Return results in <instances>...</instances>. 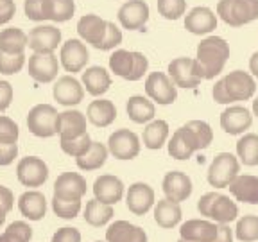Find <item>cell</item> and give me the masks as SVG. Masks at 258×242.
<instances>
[{"instance_id": "obj_50", "label": "cell", "mask_w": 258, "mask_h": 242, "mask_svg": "<svg viewBox=\"0 0 258 242\" xmlns=\"http://www.w3.org/2000/svg\"><path fill=\"white\" fill-rule=\"evenodd\" d=\"M52 242H81V233L76 228H61L52 235Z\"/></svg>"}, {"instance_id": "obj_13", "label": "cell", "mask_w": 258, "mask_h": 242, "mask_svg": "<svg viewBox=\"0 0 258 242\" xmlns=\"http://www.w3.org/2000/svg\"><path fill=\"white\" fill-rule=\"evenodd\" d=\"M61 43V31L56 25L43 24L32 27L27 34V45L34 52H54Z\"/></svg>"}, {"instance_id": "obj_16", "label": "cell", "mask_w": 258, "mask_h": 242, "mask_svg": "<svg viewBox=\"0 0 258 242\" xmlns=\"http://www.w3.org/2000/svg\"><path fill=\"white\" fill-rule=\"evenodd\" d=\"M253 124V113L246 106H230L221 113V128L228 135H242Z\"/></svg>"}, {"instance_id": "obj_47", "label": "cell", "mask_w": 258, "mask_h": 242, "mask_svg": "<svg viewBox=\"0 0 258 242\" xmlns=\"http://www.w3.org/2000/svg\"><path fill=\"white\" fill-rule=\"evenodd\" d=\"M118 43H122V31L113 24L108 22V29H106V36L102 40V43L99 45L101 50H109V48H115Z\"/></svg>"}, {"instance_id": "obj_62", "label": "cell", "mask_w": 258, "mask_h": 242, "mask_svg": "<svg viewBox=\"0 0 258 242\" xmlns=\"http://www.w3.org/2000/svg\"><path fill=\"white\" fill-rule=\"evenodd\" d=\"M97 242H101V240H97Z\"/></svg>"}, {"instance_id": "obj_61", "label": "cell", "mask_w": 258, "mask_h": 242, "mask_svg": "<svg viewBox=\"0 0 258 242\" xmlns=\"http://www.w3.org/2000/svg\"><path fill=\"white\" fill-rule=\"evenodd\" d=\"M177 242H192V240H185V238H179Z\"/></svg>"}, {"instance_id": "obj_6", "label": "cell", "mask_w": 258, "mask_h": 242, "mask_svg": "<svg viewBox=\"0 0 258 242\" xmlns=\"http://www.w3.org/2000/svg\"><path fill=\"white\" fill-rule=\"evenodd\" d=\"M59 113L52 104H36L27 115V128L32 135L40 138H48L57 133Z\"/></svg>"}, {"instance_id": "obj_59", "label": "cell", "mask_w": 258, "mask_h": 242, "mask_svg": "<svg viewBox=\"0 0 258 242\" xmlns=\"http://www.w3.org/2000/svg\"><path fill=\"white\" fill-rule=\"evenodd\" d=\"M0 242H24L22 238H18L16 235L9 233V231H4V233L0 235Z\"/></svg>"}, {"instance_id": "obj_4", "label": "cell", "mask_w": 258, "mask_h": 242, "mask_svg": "<svg viewBox=\"0 0 258 242\" xmlns=\"http://www.w3.org/2000/svg\"><path fill=\"white\" fill-rule=\"evenodd\" d=\"M169 76L176 86L196 88L205 79V69L196 57H176L169 63Z\"/></svg>"}, {"instance_id": "obj_34", "label": "cell", "mask_w": 258, "mask_h": 242, "mask_svg": "<svg viewBox=\"0 0 258 242\" xmlns=\"http://www.w3.org/2000/svg\"><path fill=\"white\" fill-rule=\"evenodd\" d=\"M27 47V34L18 27H6L0 31V50L6 54H24Z\"/></svg>"}, {"instance_id": "obj_2", "label": "cell", "mask_w": 258, "mask_h": 242, "mask_svg": "<svg viewBox=\"0 0 258 242\" xmlns=\"http://www.w3.org/2000/svg\"><path fill=\"white\" fill-rule=\"evenodd\" d=\"M199 214L212 219L217 224H230L238 215L237 203L231 201L230 196H222L217 192L205 194L198 203Z\"/></svg>"}, {"instance_id": "obj_52", "label": "cell", "mask_w": 258, "mask_h": 242, "mask_svg": "<svg viewBox=\"0 0 258 242\" xmlns=\"http://www.w3.org/2000/svg\"><path fill=\"white\" fill-rule=\"evenodd\" d=\"M147 67H149V61L142 52H135V69L133 74L129 77V81H138L144 77V74L147 72Z\"/></svg>"}, {"instance_id": "obj_55", "label": "cell", "mask_w": 258, "mask_h": 242, "mask_svg": "<svg viewBox=\"0 0 258 242\" xmlns=\"http://www.w3.org/2000/svg\"><path fill=\"white\" fill-rule=\"evenodd\" d=\"M15 0H0V25L9 22L15 16Z\"/></svg>"}, {"instance_id": "obj_57", "label": "cell", "mask_w": 258, "mask_h": 242, "mask_svg": "<svg viewBox=\"0 0 258 242\" xmlns=\"http://www.w3.org/2000/svg\"><path fill=\"white\" fill-rule=\"evenodd\" d=\"M214 242H233V230L228 224H219L217 226V237Z\"/></svg>"}, {"instance_id": "obj_17", "label": "cell", "mask_w": 258, "mask_h": 242, "mask_svg": "<svg viewBox=\"0 0 258 242\" xmlns=\"http://www.w3.org/2000/svg\"><path fill=\"white\" fill-rule=\"evenodd\" d=\"M125 205L135 215H145L154 206V190L147 183H133L125 194Z\"/></svg>"}, {"instance_id": "obj_36", "label": "cell", "mask_w": 258, "mask_h": 242, "mask_svg": "<svg viewBox=\"0 0 258 242\" xmlns=\"http://www.w3.org/2000/svg\"><path fill=\"white\" fill-rule=\"evenodd\" d=\"M108 147L101 142H92V147L86 154L76 158L77 160V167L83 170H95L101 169L106 163V158H108Z\"/></svg>"}, {"instance_id": "obj_39", "label": "cell", "mask_w": 258, "mask_h": 242, "mask_svg": "<svg viewBox=\"0 0 258 242\" xmlns=\"http://www.w3.org/2000/svg\"><path fill=\"white\" fill-rule=\"evenodd\" d=\"M237 156L244 165H258V135L247 133L237 142Z\"/></svg>"}, {"instance_id": "obj_38", "label": "cell", "mask_w": 258, "mask_h": 242, "mask_svg": "<svg viewBox=\"0 0 258 242\" xmlns=\"http://www.w3.org/2000/svg\"><path fill=\"white\" fill-rule=\"evenodd\" d=\"M109 69H111V72H115V76H120L129 81L135 69V52L125 50V48L115 50L109 56Z\"/></svg>"}, {"instance_id": "obj_23", "label": "cell", "mask_w": 258, "mask_h": 242, "mask_svg": "<svg viewBox=\"0 0 258 242\" xmlns=\"http://www.w3.org/2000/svg\"><path fill=\"white\" fill-rule=\"evenodd\" d=\"M54 99L63 106H76L83 101L85 88L74 76H61L54 85Z\"/></svg>"}, {"instance_id": "obj_8", "label": "cell", "mask_w": 258, "mask_h": 242, "mask_svg": "<svg viewBox=\"0 0 258 242\" xmlns=\"http://www.w3.org/2000/svg\"><path fill=\"white\" fill-rule=\"evenodd\" d=\"M108 151L117 160H133L140 153V138L129 129H117L109 135Z\"/></svg>"}, {"instance_id": "obj_51", "label": "cell", "mask_w": 258, "mask_h": 242, "mask_svg": "<svg viewBox=\"0 0 258 242\" xmlns=\"http://www.w3.org/2000/svg\"><path fill=\"white\" fill-rule=\"evenodd\" d=\"M41 4H43V0H25L24 2V9H25V15L27 18L31 20H45L43 18V11H41Z\"/></svg>"}, {"instance_id": "obj_21", "label": "cell", "mask_w": 258, "mask_h": 242, "mask_svg": "<svg viewBox=\"0 0 258 242\" xmlns=\"http://www.w3.org/2000/svg\"><path fill=\"white\" fill-rule=\"evenodd\" d=\"M106 29H108V22L101 18L99 15H85L81 16L77 22V32L79 36L86 41V43L93 45L99 48L106 36Z\"/></svg>"}, {"instance_id": "obj_9", "label": "cell", "mask_w": 258, "mask_h": 242, "mask_svg": "<svg viewBox=\"0 0 258 242\" xmlns=\"http://www.w3.org/2000/svg\"><path fill=\"white\" fill-rule=\"evenodd\" d=\"M16 176L25 187H41L48 177V167L41 158L25 156L16 165Z\"/></svg>"}, {"instance_id": "obj_33", "label": "cell", "mask_w": 258, "mask_h": 242, "mask_svg": "<svg viewBox=\"0 0 258 242\" xmlns=\"http://www.w3.org/2000/svg\"><path fill=\"white\" fill-rule=\"evenodd\" d=\"M41 11H43L45 20L67 22L74 16L76 2L74 0H43Z\"/></svg>"}, {"instance_id": "obj_24", "label": "cell", "mask_w": 258, "mask_h": 242, "mask_svg": "<svg viewBox=\"0 0 258 242\" xmlns=\"http://www.w3.org/2000/svg\"><path fill=\"white\" fill-rule=\"evenodd\" d=\"M179 235L185 240L192 242H214L217 237V224L205 219H190L181 224Z\"/></svg>"}, {"instance_id": "obj_46", "label": "cell", "mask_w": 258, "mask_h": 242, "mask_svg": "<svg viewBox=\"0 0 258 242\" xmlns=\"http://www.w3.org/2000/svg\"><path fill=\"white\" fill-rule=\"evenodd\" d=\"M18 135V124L13 118L0 115V144H16Z\"/></svg>"}, {"instance_id": "obj_45", "label": "cell", "mask_w": 258, "mask_h": 242, "mask_svg": "<svg viewBox=\"0 0 258 242\" xmlns=\"http://www.w3.org/2000/svg\"><path fill=\"white\" fill-rule=\"evenodd\" d=\"M185 126L194 131L201 149H206V147L212 144V140H214V131H212L210 124H206L205 120H190L188 124H185Z\"/></svg>"}, {"instance_id": "obj_48", "label": "cell", "mask_w": 258, "mask_h": 242, "mask_svg": "<svg viewBox=\"0 0 258 242\" xmlns=\"http://www.w3.org/2000/svg\"><path fill=\"white\" fill-rule=\"evenodd\" d=\"M13 205H15V196L11 189L0 185V224L6 221V215L11 212Z\"/></svg>"}, {"instance_id": "obj_30", "label": "cell", "mask_w": 258, "mask_h": 242, "mask_svg": "<svg viewBox=\"0 0 258 242\" xmlns=\"http://www.w3.org/2000/svg\"><path fill=\"white\" fill-rule=\"evenodd\" d=\"M154 221L161 228H174L181 221V206L179 203L170 201V199H161L154 205Z\"/></svg>"}, {"instance_id": "obj_12", "label": "cell", "mask_w": 258, "mask_h": 242, "mask_svg": "<svg viewBox=\"0 0 258 242\" xmlns=\"http://www.w3.org/2000/svg\"><path fill=\"white\" fill-rule=\"evenodd\" d=\"M59 59H61V65H63V69L67 70V72H72V74L81 72L90 59L88 48H86V45L81 40L70 38V40H67L63 45H61Z\"/></svg>"}, {"instance_id": "obj_32", "label": "cell", "mask_w": 258, "mask_h": 242, "mask_svg": "<svg viewBox=\"0 0 258 242\" xmlns=\"http://www.w3.org/2000/svg\"><path fill=\"white\" fill-rule=\"evenodd\" d=\"M83 85L86 86V92L90 95L99 97L108 92V88L111 86V77L108 70L102 67H90L83 72Z\"/></svg>"}, {"instance_id": "obj_58", "label": "cell", "mask_w": 258, "mask_h": 242, "mask_svg": "<svg viewBox=\"0 0 258 242\" xmlns=\"http://www.w3.org/2000/svg\"><path fill=\"white\" fill-rule=\"evenodd\" d=\"M249 70H251V74H253V77H256V79H258V52H254L253 56H251Z\"/></svg>"}, {"instance_id": "obj_22", "label": "cell", "mask_w": 258, "mask_h": 242, "mask_svg": "<svg viewBox=\"0 0 258 242\" xmlns=\"http://www.w3.org/2000/svg\"><path fill=\"white\" fill-rule=\"evenodd\" d=\"M185 29L192 34H208L217 29V16L210 8L198 6L185 16Z\"/></svg>"}, {"instance_id": "obj_10", "label": "cell", "mask_w": 258, "mask_h": 242, "mask_svg": "<svg viewBox=\"0 0 258 242\" xmlns=\"http://www.w3.org/2000/svg\"><path fill=\"white\" fill-rule=\"evenodd\" d=\"M224 88L228 92V95L231 97V101H249L251 97L256 92V83H254V77L249 72H244V70H235L230 72L224 77Z\"/></svg>"}, {"instance_id": "obj_42", "label": "cell", "mask_w": 258, "mask_h": 242, "mask_svg": "<svg viewBox=\"0 0 258 242\" xmlns=\"http://www.w3.org/2000/svg\"><path fill=\"white\" fill-rule=\"evenodd\" d=\"M156 8L163 18L167 20H177L185 15L186 0H156Z\"/></svg>"}, {"instance_id": "obj_40", "label": "cell", "mask_w": 258, "mask_h": 242, "mask_svg": "<svg viewBox=\"0 0 258 242\" xmlns=\"http://www.w3.org/2000/svg\"><path fill=\"white\" fill-rule=\"evenodd\" d=\"M235 235L242 242L258 240V215H244L238 219Z\"/></svg>"}, {"instance_id": "obj_14", "label": "cell", "mask_w": 258, "mask_h": 242, "mask_svg": "<svg viewBox=\"0 0 258 242\" xmlns=\"http://www.w3.org/2000/svg\"><path fill=\"white\" fill-rule=\"evenodd\" d=\"M118 22L124 29L137 31L149 20V6L145 0H125L118 9Z\"/></svg>"}, {"instance_id": "obj_25", "label": "cell", "mask_w": 258, "mask_h": 242, "mask_svg": "<svg viewBox=\"0 0 258 242\" xmlns=\"http://www.w3.org/2000/svg\"><path fill=\"white\" fill-rule=\"evenodd\" d=\"M230 194L237 201L247 205H258V177L251 174H238L228 185Z\"/></svg>"}, {"instance_id": "obj_19", "label": "cell", "mask_w": 258, "mask_h": 242, "mask_svg": "<svg viewBox=\"0 0 258 242\" xmlns=\"http://www.w3.org/2000/svg\"><path fill=\"white\" fill-rule=\"evenodd\" d=\"M161 187H163L165 198L176 203L186 201L190 198V194H192V179L185 172H181V170L167 172Z\"/></svg>"}, {"instance_id": "obj_53", "label": "cell", "mask_w": 258, "mask_h": 242, "mask_svg": "<svg viewBox=\"0 0 258 242\" xmlns=\"http://www.w3.org/2000/svg\"><path fill=\"white\" fill-rule=\"evenodd\" d=\"M18 154L16 144H0V165H9Z\"/></svg>"}, {"instance_id": "obj_41", "label": "cell", "mask_w": 258, "mask_h": 242, "mask_svg": "<svg viewBox=\"0 0 258 242\" xmlns=\"http://www.w3.org/2000/svg\"><path fill=\"white\" fill-rule=\"evenodd\" d=\"M92 138H90V135H83V137H77V138H61V149L64 151L67 154H70V156L74 158H79L83 156V154H86L90 151V147H92Z\"/></svg>"}, {"instance_id": "obj_18", "label": "cell", "mask_w": 258, "mask_h": 242, "mask_svg": "<svg viewBox=\"0 0 258 242\" xmlns=\"http://www.w3.org/2000/svg\"><path fill=\"white\" fill-rule=\"evenodd\" d=\"M86 194V179L79 172H63L54 182V198L81 199Z\"/></svg>"}, {"instance_id": "obj_31", "label": "cell", "mask_w": 258, "mask_h": 242, "mask_svg": "<svg viewBox=\"0 0 258 242\" xmlns=\"http://www.w3.org/2000/svg\"><path fill=\"white\" fill-rule=\"evenodd\" d=\"M125 111H127L129 118L137 124H145V122H151L156 115V108H154V102L149 101L147 97L144 95H133L129 97L127 104H125Z\"/></svg>"}, {"instance_id": "obj_37", "label": "cell", "mask_w": 258, "mask_h": 242, "mask_svg": "<svg viewBox=\"0 0 258 242\" xmlns=\"http://www.w3.org/2000/svg\"><path fill=\"white\" fill-rule=\"evenodd\" d=\"M113 217V205H106L101 203L99 199H92V201L86 203L85 208V221L90 226H104L106 222H109Z\"/></svg>"}, {"instance_id": "obj_54", "label": "cell", "mask_w": 258, "mask_h": 242, "mask_svg": "<svg viewBox=\"0 0 258 242\" xmlns=\"http://www.w3.org/2000/svg\"><path fill=\"white\" fill-rule=\"evenodd\" d=\"M13 101V86L8 81H0V111L9 108Z\"/></svg>"}, {"instance_id": "obj_5", "label": "cell", "mask_w": 258, "mask_h": 242, "mask_svg": "<svg viewBox=\"0 0 258 242\" xmlns=\"http://www.w3.org/2000/svg\"><path fill=\"white\" fill-rule=\"evenodd\" d=\"M240 172V161L231 153H219L210 163L208 183L215 189H228Z\"/></svg>"}, {"instance_id": "obj_44", "label": "cell", "mask_w": 258, "mask_h": 242, "mask_svg": "<svg viewBox=\"0 0 258 242\" xmlns=\"http://www.w3.org/2000/svg\"><path fill=\"white\" fill-rule=\"evenodd\" d=\"M25 65V54H6L0 50V74L11 76L20 72Z\"/></svg>"}, {"instance_id": "obj_28", "label": "cell", "mask_w": 258, "mask_h": 242, "mask_svg": "<svg viewBox=\"0 0 258 242\" xmlns=\"http://www.w3.org/2000/svg\"><path fill=\"white\" fill-rule=\"evenodd\" d=\"M18 208H20V214L29 221H40L47 212V199L38 190H27L18 199Z\"/></svg>"}, {"instance_id": "obj_49", "label": "cell", "mask_w": 258, "mask_h": 242, "mask_svg": "<svg viewBox=\"0 0 258 242\" xmlns=\"http://www.w3.org/2000/svg\"><path fill=\"white\" fill-rule=\"evenodd\" d=\"M6 231L16 235V237L22 238L24 242H29V240H31V237H32V228L27 224V222H24V221L11 222V224L8 226V230H6Z\"/></svg>"}, {"instance_id": "obj_7", "label": "cell", "mask_w": 258, "mask_h": 242, "mask_svg": "<svg viewBox=\"0 0 258 242\" xmlns=\"http://www.w3.org/2000/svg\"><path fill=\"white\" fill-rule=\"evenodd\" d=\"M145 93L158 104H172L177 97V86L165 72H151L145 79Z\"/></svg>"}, {"instance_id": "obj_3", "label": "cell", "mask_w": 258, "mask_h": 242, "mask_svg": "<svg viewBox=\"0 0 258 242\" xmlns=\"http://www.w3.org/2000/svg\"><path fill=\"white\" fill-rule=\"evenodd\" d=\"M217 15L228 25L240 27L258 18V0H219Z\"/></svg>"}, {"instance_id": "obj_26", "label": "cell", "mask_w": 258, "mask_h": 242, "mask_svg": "<svg viewBox=\"0 0 258 242\" xmlns=\"http://www.w3.org/2000/svg\"><path fill=\"white\" fill-rule=\"evenodd\" d=\"M57 133L61 138H77L86 135V117L79 109H67L59 113Z\"/></svg>"}, {"instance_id": "obj_56", "label": "cell", "mask_w": 258, "mask_h": 242, "mask_svg": "<svg viewBox=\"0 0 258 242\" xmlns=\"http://www.w3.org/2000/svg\"><path fill=\"white\" fill-rule=\"evenodd\" d=\"M212 95H214V101H215V102H219V104H230V102H233V101H231V97L228 95V92H226V88H224V81H222V79L215 83Z\"/></svg>"}, {"instance_id": "obj_11", "label": "cell", "mask_w": 258, "mask_h": 242, "mask_svg": "<svg viewBox=\"0 0 258 242\" xmlns=\"http://www.w3.org/2000/svg\"><path fill=\"white\" fill-rule=\"evenodd\" d=\"M29 76L38 83H50L57 77L59 61L54 52H34L29 56Z\"/></svg>"}, {"instance_id": "obj_20", "label": "cell", "mask_w": 258, "mask_h": 242, "mask_svg": "<svg viewBox=\"0 0 258 242\" xmlns=\"http://www.w3.org/2000/svg\"><path fill=\"white\" fill-rule=\"evenodd\" d=\"M93 194H95V199H99L101 203L117 205L124 196V183L117 176L102 174L93 183Z\"/></svg>"}, {"instance_id": "obj_27", "label": "cell", "mask_w": 258, "mask_h": 242, "mask_svg": "<svg viewBox=\"0 0 258 242\" xmlns=\"http://www.w3.org/2000/svg\"><path fill=\"white\" fill-rule=\"evenodd\" d=\"M108 242H147V235L140 226H135L127 221H115L106 230Z\"/></svg>"}, {"instance_id": "obj_1", "label": "cell", "mask_w": 258, "mask_h": 242, "mask_svg": "<svg viewBox=\"0 0 258 242\" xmlns=\"http://www.w3.org/2000/svg\"><path fill=\"white\" fill-rule=\"evenodd\" d=\"M228 57H230V45L221 36H208L198 45L196 59L205 69V79H214L215 76H219Z\"/></svg>"}, {"instance_id": "obj_60", "label": "cell", "mask_w": 258, "mask_h": 242, "mask_svg": "<svg viewBox=\"0 0 258 242\" xmlns=\"http://www.w3.org/2000/svg\"><path fill=\"white\" fill-rule=\"evenodd\" d=\"M253 115L258 118V97L253 101Z\"/></svg>"}, {"instance_id": "obj_43", "label": "cell", "mask_w": 258, "mask_h": 242, "mask_svg": "<svg viewBox=\"0 0 258 242\" xmlns=\"http://www.w3.org/2000/svg\"><path fill=\"white\" fill-rule=\"evenodd\" d=\"M54 214L61 219H74L81 212V199H52Z\"/></svg>"}, {"instance_id": "obj_35", "label": "cell", "mask_w": 258, "mask_h": 242, "mask_svg": "<svg viewBox=\"0 0 258 242\" xmlns=\"http://www.w3.org/2000/svg\"><path fill=\"white\" fill-rule=\"evenodd\" d=\"M169 138V124L165 120H151L144 129V145L147 149H161Z\"/></svg>"}, {"instance_id": "obj_15", "label": "cell", "mask_w": 258, "mask_h": 242, "mask_svg": "<svg viewBox=\"0 0 258 242\" xmlns=\"http://www.w3.org/2000/svg\"><path fill=\"white\" fill-rule=\"evenodd\" d=\"M199 142L194 131L186 126L176 129L169 140V154L176 160H188L196 151H199Z\"/></svg>"}, {"instance_id": "obj_29", "label": "cell", "mask_w": 258, "mask_h": 242, "mask_svg": "<svg viewBox=\"0 0 258 242\" xmlns=\"http://www.w3.org/2000/svg\"><path fill=\"white\" fill-rule=\"evenodd\" d=\"M86 118L97 128H106L117 118V108L109 99H97L90 102L86 109Z\"/></svg>"}]
</instances>
